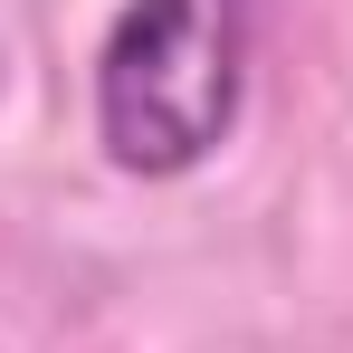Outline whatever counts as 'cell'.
Instances as JSON below:
<instances>
[{"label":"cell","instance_id":"cell-1","mask_svg":"<svg viewBox=\"0 0 353 353\" xmlns=\"http://www.w3.org/2000/svg\"><path fill=\"white\" fill-rule=\"evenodd\" d=\"M258 0H124L96 48V143L134 181H181L239 134Z\"/></svg>","mask_w":353,"mask_h":353}]
</instances>
